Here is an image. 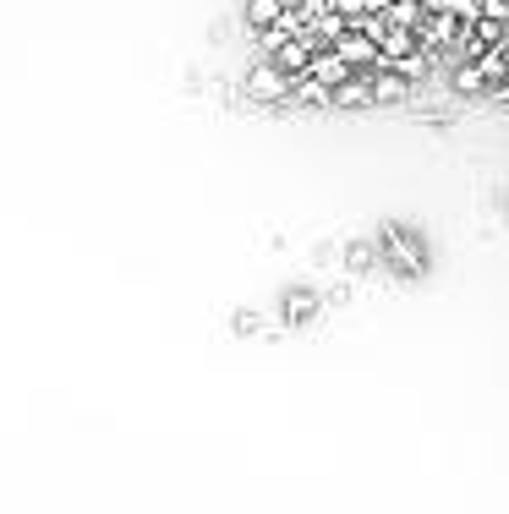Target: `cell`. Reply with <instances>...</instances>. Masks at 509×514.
<instances>
[{"label": "cell", "mask_w": 509, "mask_h": 514, "mask_svg": "<svg viewBox=\"0 0 509 514\" xmlns=\"http://www.w3.org/2000/svg\"><path fill=\"white\" fill-rule=\"evenodd\" d=\"M455 88L460 93H482V88H488V83H482V72H477V61H460L455 66Z\"/></svg>", "instance_id": "7"}, {"label": "cell", "mask_w": 509, "mask_h": 514, "mask_svg": "<svg viewBox=\"0 0 509 514\" xmlns=\"http://www.w3.org/2000/svg\"><path fill=\"white\" fill-rule=\"evenodd\" d=\"M280 22H285V6H280V0H247V28L280 33Z\"/></svg>", "instance_id": "6"}, {"label": "cell", "mask_w": 509, "mask_h": 514, "mask_svg": "<svg viewBox=\"0 0 509 514\" xmlns=\"http://www.w3.org/2000/svg\"><path fill=\"white\" fill-rule=\"evenodd\" d=\"M307 61H312V44H307V39H274V55H269L274 72L302 77V72H307Z\"/></svg>", "instance_id": "2"}, {"label": "cell", "mask_w": 509, "mask_h": 514, "mask_svg": "<svg viewBox=\"0 0 509 514\" xmlns=\"http://www.w3.org/2000/svg\"><path fill=\"white\" fill-rule=\"evenodd\" d=\"M247 93H252V99H263V104H285V93H291V77L274 72V66L263 61V66H252V72H247Z\"/></svg>", "instance_id": "1"}, {"label": "cell", "mask_w": 509, "mask_h": 514, "mask_svg": "<svg viewBox=\"0 0 509 514\" xmlns=\"http://www.w3.org/2000/svg\"><path fill=\"white\" fill-rule=\"evenodd\" d=\"M280 6H302V0H280Z\"/></svg>", "instance_id": "8"}, {"label": "cell", "mask_w": 509, "mask_h": 514, "mask_svg": "<svg viewBox=\"0 0 509 514\" xmlns=\"http://www.w3.org/2000/svg\"><path fill=\"white\" fill-rule=\"evenodd\" d=\"M367 93H373V104H400V99H411V83L400 72H373L367 77Z\"/></svg>", "instance_id": "4"}, {"label": "cell", "mask_w": 509, "mask_h": 514, "mask_svg": "<svg viewBox=\"0 0 509 514\" xmlns=\"http://www.w3.org/2000/svg\"><path fill=\"white\" fill-rule=\"evenodd\" d=\"M329 104H340V110H367V104H373V93H367V77L356 72V77H345L340 88H329Z\"/></svg>", "instance_id": "5"}, {"label": "cell", "mask_w": 509, "mask_h": 514, "mask_svg": "<svg viewBox=\"0 0 509 514\" xmlns=\"http://www.w3.org/2000/svg\"><path fill=\"white\" fill-rule=\"evenodd\" d=\"M307 77H312L318 88H340L345 77H356V72H351V66H345L334 50H312V61H307Z\"/></svg>", "instance_id": "3"}]
</instances>
